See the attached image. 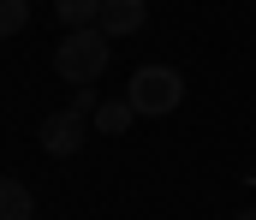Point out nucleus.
<instances>
[{"label": "nucleus", "mask_w": 256, "mask_h": 220, "mask_svg": "<svg viewBox=\"0 0 256 220\" xmlns=\"http://www.w3.org/2000/svg\"><path fill=\"white\" fill-rule=\"evenodd\" d=\"M108 54H114V36H108L102 24L66 30V42L54 48V72H60L66 83H96L102 66H108Z\"/></svg>", "instance_id": "nucleus-1"}, {"label": "nucleus", "mask_w": 256, "mask_h": 220, "mask_svg": "<svg viewBox=\"0 0 256 220\" xmlns=\"http://www.w3.org/2000/svg\"><path fill=\"white\" fill-rule=\"evenodd\" d=\"M126 101L137 107V119H167L185 101V77L173 72V66H137L131 83H126Z\"/></svg>", "instance_id": "nucleus-2"}, {"label": "nucleus", "mask_w": 256, "mask_h": 220, "mask_svg": "<svg viewBox=\"0 0 256 220\" xmlns=\"http://www.w3.org/2000/svg\"><path fill=\"white\" fill-rule=\"evenodd\" d=\"M84 125H90V119H84L78 107H60V113H48V119L36 125V143L48 149V155H78V149H84Z\"/></svg>", "instance_id": "nucleus-3"}, {"label": "nucleus", "mask_w": 256, "mask_h": 220, "mask_svg": "<svg viewBox=\"0 0 256 220\" xmlns=\"http://www.w3.org/2000/svg\"><path fill=\"white\" fill-rule=\"evenodd\" d=\"M108 36H137L149 24V0H102V18H96Z\"/></svg>", "instance_id": "nucleus-4"}, {"label": "nucleus", "mask_w": 256, "mask_h": 220, "mask_svg": "<svg viewBox=\"0 0 256 220\" xmlns=\"http://www.w3.org/2000/svg\"><path fill=\"white\" fill-rule=\"evenodd\" d=\"M131 119H137V107H131L126 95H108V101L96 107V131H102V137H126Z\"/></svg>", "instance_id": "nucleus-5"}, {"label": "nucleus", "mask_w": 256, "mask_h": 220, "mask_svg": "<svg viewBox=\"0 0 256 220\" xmlns=\"http://www.w3.org/2000/svg\"><path fill=\"white\" fill-rule=\"evenodd\" d=\"M0 220H36V197L24 179H0Z\"/></svg>", "instance_id": "nucleus-6"}, {"label": "nucleus", "mask_w": 256, "mask_h": 220, "mask_svg": "<svg viewBox=\"0 0 256 220\" xmlns=\"http://www.w3.org/2000/svg\"><path fill=\"white\" fill-rule=\"evenodd\" d=\"M54 12H60L66 30H84V24H96V18H102V0H54Z\"/></svg>", "instance_id": "nucleus-7"}, {"label": "nucleus", "mask_w": 256, "mask_h": 220, "mask_svg": "<svg viewBox=\"0 0 256 220\" xmlns=\"http://www.w3.org/2000/svg\"><path fill=\"white\" fill-rule=\"evenodd\" d=\"M24 24H30V6L24 0H0V36H18Z\"/></svg>", "instance_id": "nucleus-8"}, {"label": "nucleus", "mask_w": 256, "mask_h": 220, "mask_svg": "<svg viewBox=\"0 0 256 220\" xmlns=\"http://www.w3.org/2000/svg\"><path fill=\"white\" fill-rule=\"evenodd\" d=\"M72 107H78L84 119H96V107H102V95H96L90 83H78V95H72Z\"/></svg>", "instance_id": "nucleus-9"}, {"label": "nucleus", "mask_w": 256, "mask_h": 220, "mask_svg": "<svg viewBox=\"0 0 256 220\" xmlns=\"http://www.w3.org/2000/svg\"><path fill=\"white\" fill-rule=\"evenodd\" d=\"M232 220H256V209H238V215H232Z\"/></svg>", "instance_id": "nucleus-10"}]
</instances>
